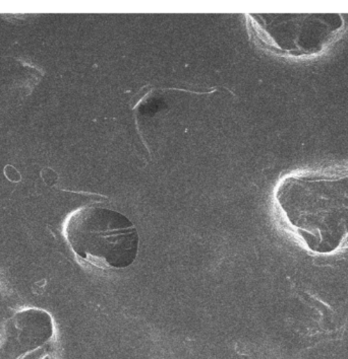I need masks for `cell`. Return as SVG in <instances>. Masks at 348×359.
I'll list each match as a JSON object with an SVG mask.
<instances>
[{"instance_id":"obj_1","label":"cell","mask_w":348,"mask_h":359,"mask_svg":"<svg viewBox=\"0 0 348 359\" xmlns=\"http://www.w3.org/2000/svg\"><path fill=\"white\" fill-rule=\"evenodd\" d=\"M275 200L309 251L329 255L348 247V168L290 175L279 183Z\"/></svg>"},{"instance_id":"obj_2","label":"cell","mask_w":348,"mask_h":359,"mask_svg":"<svg viewBox=\"0 0 348 359\" xmlns=\"http://www.w3.org/2000/svg\"><path fill=\"white\" fill-rule=\"evenodd\" d=\"M65 238L79 258L100 268L124 269L138 256V231L122 213L101 206L75 211L65 222Z\"/></svg>"},{"instance_id":"obj_3","label":"cell","mask_w":348,"mask_h":359,"mask_svg":"<svg viewBox=\"0 0 348 359\" xmlns=\"http://www.w3.org/2000/svg\"><path fill=\"white\" fill-rule=\"evenodd\" d=\"M53 336L49 313L29 310L6 323L0 334V359H27L42 349Z\"/></svg>"},{"instance_id":"obj_4","label":"cell","mask_w":348,"mask_h":359,"mask_svg":"<svg viewBox=\"0 0 348 359\" xmlns=\"http://www.w3.org/2000/svg\"><path fill=\"white\" fill-rule=\"evenodd\" d=\"M41 176H42L43 181H44L45 183L49 184V185H52V184L56 183V179H58V176H56V172L50 169L43 170Z\"/></svg>"},{"instance_id":"obj_5","label":"cell","mask_w":348,"mask_h":359,"mask_svg":"<svg viewBox=\"0 0 348 359\" xmlns=\"http://www.w3.org/2000/svg\"><path fill=\"white\" fill-rule=\"evenodd\" d=\"M6 178L11 180V182H19L20 180V176L19 172L15 169V168L11 167V165H8L6 167Z\"/></svg>"}]
</instances>
